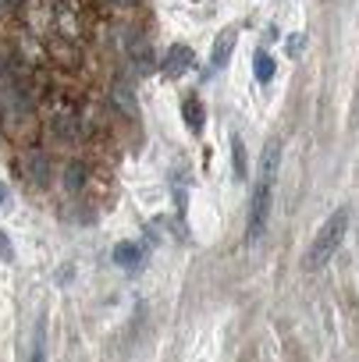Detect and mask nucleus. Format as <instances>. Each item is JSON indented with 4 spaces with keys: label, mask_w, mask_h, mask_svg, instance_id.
Segmentation results:
<instances>
[{
    "label": "nucleus",
    "mask_w": 359,
    "mask_h": 362,
    "mask_svg": "<svg viewBox=\"0 0 359 362\" xmlns=\"http://www.w3.org/2000/svg\"><path fill=\"white\" fill-rule=\"evenodd\" d=\"M189 68H193V50H189L186 43H174V47L167 50L164 64H160V71H164L167 78H178L182 71H189Z\"/></svg>",
    "instance_id": "obj_5"
},
{
    "label": "nucleus",
    "mask_w": 359,
    "mask_h": 362,
    "mask_svg": "<svg viewBox=\"0 0 359 362\" xmlns=\"http://www.w3.org/2000/svg\"><path fill=\"white\" fill-rule=\"evenodd\" d=\"M114 263L118 267H139L142 263V245H135V242H121L118 249H114Z\"/></svg>",
    "instance_id": "obj_9"
},
{
    "label": "nucleus",
    "mask_w": 359,
    "mask_h": 362,
    "mask_svg": "<svg viewBox=\"0 0 359 362\" xmlns=\"http://www.w3.org/2000/svg\"><path fill=\"white\" fill-rule=\"evenodd\" d=\"M25 174H29L33 185H47V181H50V160H47V153H40V149L25 153Z\"/></svg>",
    "instance_id": "obj_7"
},
{
    "label": "nucleus",
    "mask_w": 359,
    "mask_h": 362,
    "mask_svg": "<svg viewBox=\"0 0 359 362\" xmlns=\"http://www.w3.org/2000/svg\"><path fill=\"white\" fill-rule=\"evenodd\" d=\"M50 57H54L61 68H79V64H82V54H79L75 40H68V36H57V40L50 43Z\"/></svg>",
    "instance_id": "obj_6"
},
{
    "label": "nucleus",
    "mask_w": 359,
    "mask_h": 362,
    "mask_svg": "<svg viewBox=\"0 0 359 362\" xmlns=\"http://www.w3.org/2000/svg\"><path fill=\"white\" fill-rule=\"evenodd\" d=\"M110 4H114V8H132L135 0H110Z\"/></svg>",
    "instance_id": "obj_17"
},
{
    "label": "nucleus",
    "mask_w": 359,
    "mask_h": 362,
    "mask_svg": "<svg viewBox=\"0 0 359 362\" xmlns=\"http://www.w3.org/2000/svg\"><path fill=\"white\" fill-rule=\"evenodd\" d=\"M278 167H281V142L270 139L263 146V160H260V177L253 185V199H249V242H256L270 221V203H274V185H278Z\"/></svg>",
    "instance_id": "obj_1"
},
{
    "label": "nucleus",
    "mask_w": 359,
    "mask_h": 362,
    "mask_svg": "<svg viewBox=\"0 0 359 362\" xmlns=\"http://www.w3.org/2000/svg\"><path fill=\"white\" fill-rule=\"evenodd\" d=\"M64 185H68V192H79V189L86 185V163H82V160H72V163H68Z\"/></svg>",
    "instance_id": "obj_11"
},
{
    "label": "nucleus",
    "mask_w": 359,
    "mask_h": 362,
    "mask_svg": "<svg viewBox=\"0 0 359 362\" xmlns=\"http://www.w3.org/2000/svg\"><path fill=\"white\" fill-rule=\"evenodd\" d=\"M348 221H352L348 206L334 210V214L324 221V228L317 231V238H313V245H309V256H306V267H309V270H320V267L331 263V256L338 252V245H341V238H345V231H348Z\"/></svg>",
    "instance_id": "obj_2"
},
{
    "label": "nucleus",
    "mask_w": 359,
    "mask_h": 362,
    "mask_svg": "<svg viewBox=\"0 0 359 362\" xmlns=\"http://www.w3.org/2000/svg\"><path fill=\"white\" fill-rule=\"evenodd\" d=\"M182 114H186V124L193 128V132H200L203 128V103H200V96H189L186 103H182Z\"/></svg>",
    "instance_id": "obj_10"
},
{
    "label": "nucleus",
    "mask_w": 359,
    "mask_h": 362,
    "mask_svg": "<svg viewBox=\"0 0 359 362\" xmlns=\"http://www.w3.org/2000/svg\"><path fill=\"white\" fill-rule=\"evenodd\" d=\"M0 259H15V252H11V238L0 231Z\"/></svg>",
    "instance_id": "obj_16"
},
{
    "label": "nucleus",
    "mask_w": 359,
    "mask_h": 362,
    "mask_svg": "<svg viewBox=\"0 0 359 362\" xmlns=\"http://www.w3.org/2000/svg\"><path fill=\"white\" fill-rule=\"evenodd\" d=\"M4 203H8V189H4V185H0V206H4Z\"/></svg>",
    "instance_id": "obj_18"
},
{
    "label": "nucleus",
    "mask_w": 359,
    "mask_h": 362,
    "mask_svg": "<svg viewBox=\"0 0 359 362\" xmlns=\"http://www.w3.org/2000/svg\"><path fill=\"white\" fill-rule=\"evenodd\" d=\"M50 132L57 139H72L75 135V110H72V103L54 100V107H50Z\"/></svg>",
    "instance_id": "obj_4"
},
{
    "label": "nucleus",
    "mask_w": 359,
    "mask_h": 362,
    "mask_svg": "<svg viewBox=\"0 0 359 362\" xmlns=\"http://www.w3.org/2000/svg\"><path fill=\"white\" fill-rule=\"evenodd\" d=\"M114 103H118L121 110L135 114V93H132V89H125L121 82H114Z\"/></svg>",
    "instance_id": "obj_13"
},
{
    "label": "nucleus",
    "mask_w": 359,
    "mask_h": 362,
    "mask_svg": "<svg viewBox=\"0 0 359 362\" xmlns=\"http://www.w3.org/2000/svg\"><path fill=\"white\" fill-rule=\"evenodd\" d=\"M232 156H235V174L246 177V174H249V163H246V146H242V139L232 142Z\"/></svg>",
    "instance_id": "obj_14"
},
{
    "label": "nucleus",
    "mask_w": 359,
    "mask_h": 362,
    "mask_svg": "<svg viewBox=\"0 0 359 362\" xmlns=\"http://www.w3.org/2000/svg\"><path fill=\"white\" fill-rule=\"evenodd\" d=\"M302 47H306V36H302V33H295V36H288V40H285V50H288L292 57H299V54H302Z\"/></svg>",
    "instance_id": "obj_15"
},
{
    "label": "nucleus",
    "mask_w": 359,
    "mask_h": 362,
    "mask_svg": "<svg viewBox=\"0 0 359 362\" xmlns=\"http://www.w3.org/2000/svg\"><path fill=\"white\" fill-rule=\"evenodd\" d=\"M235 43H239V33H235V29H224V33L217 36L214 54H210V64H207V78L228 68V61H232V54H235Z\"/></svg>",
    "instance_id": "obj_3"
},
{
    "label": "nucleus",
    "mask_w": 359,
    "mask_h": 362,
    "mask_svg": "<svg viewBox=\"0 0 359 362\" xmlns=\"http://www.w3.org/2000/svg\"><path fill=\"white\" fill-rule=\"evenodd\" d=\"M128 61H132L135 71H153V50H149L146 36H132V43H128Z\"/></svg>",
    "instance_id": "obj_8"
},
{
    "label": "nucleus",
    "mask_w": 359,
    "mask_h": 362,
    "mask_svg": "<svg viewBox=\"0 0 359 362\" xmlns=\"http://www.w3.org/2000/svg\"><path fill=\"white\" fill-rule=\"evenodd\" d=\"M253 71H256L260 82H270V78H274V61H270V54H256V57H253Z\"/></svg>",
    "instance_id": "obj_12"
}]
</instances>
